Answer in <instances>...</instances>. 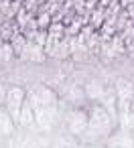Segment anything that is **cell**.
I'll use <instances>...</instances> for the list:
<instances>
[{
  "instance_id": "8fae6325",
  "label": "cell",
  "mask_w": 134,
  "mask_h": 148,
  "mask_svg": "<svg viewBox=\"0 0 134 148\" xmlns=\"http://www.w3.org/2000/svg\"><path fill=\"white\" fill-rule=\"evenodd\" d=\"M6 93H8V91H6L4 87H0V101H6Z\"/></svg>"
},
{
  "instance_id": "8992f818",
  "label": "cell",
  "mask_w": 134,
  "mask_h": 148,
  "mask_svg": "<svg viewBox=\"0 0 134 148\" xmlns=\"http://www.w3.org/2000/svg\"><path fill=\"white\" fill-rule=\"evenodd\" d=\"M85 93H87V97H91V99H102L104 97V85L100 83V81H89L87 85H85Z\"/></svg>"
},
{
  "instance_id": "ba28073f",
  "label": "cell",
  "mask_w": 134,
  "mask_h": 148,
  "mask_svg": "<svg viewBox=\"0 0 134 148\" xmlns=\"http://www.w3.org/2000/svg\"><path fill=\"white\" fill-rule=\"evenodd\" d=\"M12 132V118L8 112H0V134H10Z\"/></svg>"
},
{
  "instance_id": "9c48e42d",
  "label": "cell",
  "mask_w": 134,
  "mask_h": 148,
  "mask_svg": "<svg viewBox=\"0 0 134 148\" xmlns=\"http://www.w3.org/2000/svg\"><path fill=\"white\" fill-rule=\"evenodd\" d=\"M12 55H14L12 45H2V47H0V61H10Z\"/></svg>"
},
{
  "instance_id": "7c38bea8",
  "label": "cell",
  "mask_w": 134,
  "mask_h": 148,
  "mask_svg": "<svg viewBox=\"0 0 134 148\" xmlns=\"http://www.w3.org/2000/svg\"><path fill=\"white\" fill-rule=\"evenodd\" d=\"M47 21H49V18H47V14H43V16L39 18V25H43V27H45V25H47Z\"/></svg>"
},
{
  "instance_id": "3957f363",
  "label": "cell",
  "mask_w": 134,
  "mask_h": 148,
  "mask_svg": "<svg viewBox=\"0 0 134 148\" xmlns=\"http://www.w3.org/2000/svg\"><path fill=\"white\" fill-rule=\"evenodd\" d=\"M23 59H31V61H35V63H41V61L45 59L43 45H37V43H27V51H25Z\"/></svg>"
},
{
  "instance_id": "30bf717a",
  "label": "cell",
  "mask_w": 134,
  "mask_h": 148,
  "mask_svg": "<svg viewBox=\"0 0 134 148\" xmlns=\"http://www.w3.org/2000/svg\"><path fill=\"white\" fill-rule=\"evenodd\" d=\"M114 51H118V53H120V51H124V49H122V39H120V37H118V39H114Z\"/></svg>"
},
{
  "instance_id": "52a82bcc",
  "label": "cell",
  "mask_w": 134,
  "mask_h": 148,
  "mask_svg": "<svg viewBox=\"0 0 134 148\" xmlns=\"http://www.w3.org/2000/svg\"><path fill=\"white\" fill-rule=\"evenodd\" d=\"M27 39L25 37H21V35H14L12 37V51H14V55H25V51H27Z\"/></svg>"
},
{
  "instance_id": "277c9868",
  "label": "cell",
  "mask_w": 134,
  "mask_h": 148,
  "mask_svg": "<svg viewBox=\"0 0 134 148\" xmlns=\"http://www.w3.org/2000/svg\"><path fill=\"white\" fill-rule=\"evenodd\" d=\"M116 91H118V99H130L132 101V95H134V85L126 79H118L116 81Z\"/></svg>"
},
{
  "instance_id": "7a4b0ae2",
  "label": "cell",
  "mask_w": 134,
  "mask_h": 148,
  "mask_svg": "<svg viewBox=\"0 0 134 148\" xmlns=\"http://www.w3.org/2000/svg\"><path fill=\"white\" fill-rule=\"evenodd\" d=\"M69 128H71L73 134L83 132V130L87 128V116H85L83 112H73L71 118H69Z\"/></svg>"
},
{
  "instance_id": "6da1fadb",
  "label": "cell",
  "mask_w": 134,
  "mask_h": 148,
  "mask_svg": "<svg viewBox=\"0 0 134 148\" xmlns=\"http://www.w3.org/2000/svg\"><path fill=\"white\" fill-rule=\"evenodd\" d=\"M23 103H25V91L21 87H10L8 93H6V108H8V114H10L12 120L21 118Z\"/></svg>"
},
{
  "instance_id": "5b68a950",
  "label": "cell",
  "mask_w": 134,
  "mask_h": 148,
  "mask_svg": "<svg viewBox=\"0 0 134 148\" xmlns=\"http://www.w3.org/2000/svg\"><path fill=\"white\" fill-rule=\"evenodd\" d=\"M19 122H21L23 126H31V124L35 122V108L31 106V101H25V103H23V110H21V118H19Z\"/></svg>"
}]
</instances>
